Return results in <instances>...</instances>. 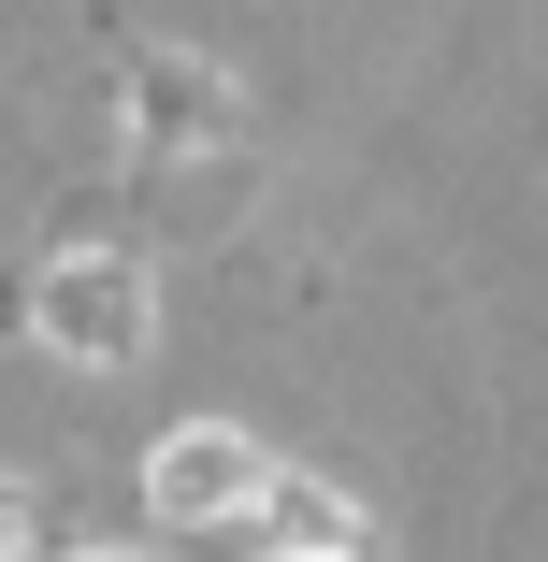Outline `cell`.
<instances>
[{
  "label": "cell",
  "instance_id": "3957f363",
  "mask_svg": "<svg viewBox=\"0 0 548 562\" xmlns=\"http://www.w3.org/2000/svg\"><path fill=\"white\" fill-rule=\"evenodd\" d=\"M246 519L275 533V562H361V505H347L333 476H260Z\"/></svg>",
  "mask_w": 548,
  "mask_h": 562
},
{
  "label": "cell",
  "instance_id": "7a4b0ae2",
  "mask_svg": "<svg viewBox=\"0 0 548 562\" xmlns=\"http://www.w3.org/2000/svg\"><path fill=\"white\" fill-rule=\"evenodd\" d=\"M260 476H275V462H260L232 418H188V432H159V447H145V505H159L174 533L246 519V505H260Z\"/></svg>",
  "mask_w": 548,
  "mask_h": 562
},
{
  "label": "cell",
  "instance_id": "6da1fadb",
  "mask_svg": "<svg viewBox=\"0 0 548 562\" xmlns=\"http://www.w3.org/2000/svg\"><path fill=\"white\" fill-rule=\"evenodd\" d=\"M30 331L58 361H101L116 375L131 347H145V260H101V246H58L44 274H30Z\"/></svg>",
  "mask_w": 548,
  "mask_h": 562
},
{
  "label": "cell",
  "instance_id": "277c9868",
  "mask_svg": "<svg viewBox=\"0 0 548 562\" xmlns=\"http://www.w3.org/2000/svg\"><path fill=\"white\" fill-rule=\"evenodd\" d=\"M188 131H216V101H202V72H174V58H159V72H145V101H131V145L159 159V145H188Z\"/></svg>",
  "mask_w": 548,
  "mask_h": 562
},
{
  "label": "cell",
  "instance_id": "5b68a950",
  "mask_svg": "<svg viewBox=\"0 0 548 562\" xmlns=\"http://www.w3.org/2000/svg\"><path fill=\"white\" fill-rule=\"evenodd\" d=\"M0 562H30V505L15 491H0Z\"/></svg>",
  "mask_w": 548,
  "mask_h": 562
},
{
  "label": "cell",
  "instance_id": "8992f818",
  "mask_svg": "<svg viewBox=\"0 0 548 562\" xmlns=\"http://www.w3.org/2000/svg\"><path fill=\"white\" fill-rule=\"evenodd\" d=\"M87 562H131V548H87Z\"/></svg>",
  "mask_w": 548,
  "mask_h": 562
}]
</instances>
